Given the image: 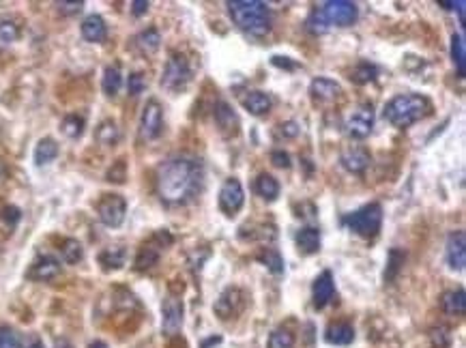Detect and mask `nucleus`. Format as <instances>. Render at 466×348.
<instances>
[{"instance_id":"2eb2a0df","label":"nucleus","mask_w":466,"mask_h":348,"mask_svg":"<svg viewBox=\"0 0 466 348\" xmlns=\"http://www.w3.org/2000/svg\"><path fill=\"white\" fill-rule=\"evenodd\" d=\"M445 254H447V262L453 271H462L466 264V232L464 230H455L447 237V245H445Z\"/></svg>"},{"instance_id":"72a5a7b5","label":"nucleus","mask_w":466,"mask_h":348,"mask_svg":"<svg viewBox=\"0 0 466 348\" xmlns=\"http://www.w3.org/2000/svg\"><path fill=\"white\" fill-rule=\"evenodd\" d=\"M60 131H63L67 138H71V140L80 138V136L84 134V119H82V116H77V114L65 116L63 123H60Z\"/></svg>"},{"instance_id":"f03ea898","label":"nucleus","mask_w":466,"mask_h":348,"mask_svg":"<svg viewBox=\"0 0 466 348\" xmlns=\"http://www.w3.org/2000/svg\"><path fill=\"white\" fill-rule=\"evenodd\" d=\"M382 114H384L387 123H391L398 129H406L432 114V101L423 95H417V93L396 95L394 99L384 103Z\"/></svg>"},{"instance_id":"473e14b6","label":"nucleus","mask_w":466,"mask_h":348,"mask_svg":"<svg viewBox=\"0 0 466 348\" xmlns=\"http://www.w3.org/2000/svg\"><path fill=\"white\" fill-rule=\"evenodd\" d=\"M404 260H406V254L402 250H391L389 252V260H387V269H384V282H394L398 278V273L404 266Z\"/></svg>"},{"instance_id":"a18cd8bd","label":"nucleus","mask_w":466,"mask_h":348,"mask_svg":"<svg viewBox=\"0 0 466 348\" xmlns=\"http://www.w3.org/2000/svg\"><path fill=\"white\" fill-rule=\"evenodd\" d=\"M82 7H84L82 0H77V3H56V9H58L63 15H75V13L82 11Z\"/></svg>"},{"instance_id":"58836bf2","label":"nucleus","mask_w":466,"mask_h":348,"mask_svg":"<svg viewBox=\"0 0 466 348\" xmlns=\"http://www.w3.org/2000/svg\"><path fill=\"white\" fill-rule=\"evenodd\" d=\"M305 26H307V30L312 32V34H325L329 30V24L325 22L321 9H314L312 13H309V18L305 20Z\"/></svg>"},{"instance_id":"de8ad7c7","label":"nucleus","mask_w":466,"mask_h":348,"mask_svg":"<svg viewBox=\"0 0 466 348\" xmlns=\"http://www.w3.org/2000/svg\"><path fill=\"white\" fill-rule=\"evenodd\" d=\"M278 134H280L282 138H297V136H299V125H297L295 121H286V123L280 125Z\"/></svg>"},{"instance_id":"7c9ffc66","label":"nucleus","mask_w":466,"mask_h":348,"mask_svg":"<svg viewBox=\"0 0 466 348\" xmlns=\"http://www.w3.org/2000/svg\"><path fill=\"white\" fill-rule=\"evenodd\" d=\"M258 260H260L273 276H282V273H284V258H282L280 252H276L273 247H264V250L258 254Z\"/></svg>"},{"instance_id":"f8f14e48","label":"nucleus","mask_w":466,"mask_h":348,"mask_svg":"<svg viewBox=\"0 0 466 348\" xmlns=\"http://www.w3.org/2000/svg\"><path fill=\"white\" fill-rule=\"evenodd\" d=\"M213 116H215V125L219 129V134L224 138H235L239 136V129H241V123H239V116L237 112L232 110V105L224 99H219L215 103V110H213Z\"/></svg>"},{"instance_id":"6ab92c4d","label":"nucleus","mask_w":466,"mask_h":348,"mask_svg":"<svg viewBox=\"0 0 466 348\" xmlns=\"http://www.w3.org/2000/svg\"><path fill=\"white\" fill-rule=\"evenodd\" d=\"M241 105L254 116H264V114H268L273 101H271V97L264 91H247L241 97Z\"/></svg>"},{"instance_id":"5701e85b","label":"nucleus","mask_w":466,"mask_h":348,"mask_svg":"<svg viewBox=\"0 0 466 348\" xmlns=\"http://www.w3.org/2000/svg\"><path fill=\"white\" fill-rule=\"evenodd\" d=\"M441 305L449 316H464L466 314V292L462 288L447 290L441 299Z\"/></svg>"},{"instance_id":"9b49d317","label":"nucleus","mask_w":466,"mask_h":348,"mask_svg":"<svg viewBox=\"0 0 466 348\" xmlns=\"http://www.w3.org/2000/svg\"><path fill=\"white\" fill-rule=\"evenodd\" d=\"M374 127V110L372 105H361L357 108L346 121V134L355 138V140H363L372 134Z\"/></svg>"},{"instance_id":"0eeeda50","label":"nucleus","mask_w":466,"mask_h":348,"mask_svg":"<svg viewBox=\"0 0 466 348\" xmlns=\"http://www.w3.org/2000/svg\"><path fill=\"white\" fill-rule=\"evenodd\" d=\"M97 215L108 228H119L127 215V202L119 193H105L97 205Z\"/></svg>"},{"instance_id":"c03bdc74","label":"nucleus","mask_w":466,"mask_h":348,"mask_svg":"<svg viewBox=\"0 0 466 348\" xmlns=\"http://www.w3.org/2000/svg\"><path fill=\"white\" fill-rule=\"evenodd\" d=\"M144 89H146V80H144V75L142 73H131L129 75V80H127V91H129V95H140V93H144Z\"/></svg>"},{"instance_id":"603ef678","label":"nucleus","mask_w":466,"mask_h":348,"mask_svg":"<svg viewBox=\"0 0 466 348\" xmlns=\"http://www.w3.org/2000/svg\"><path fill=\"white\" fill-rule=\"evenodd\" d=\"M54 348H73V344H71L67 337H58V340L54 342Z\"/></svg>"},{"instance_id":"4468645a","label":"nucleus","mask_w":466,"mask_h":348,"mask_svg":"<svg viewBox=\"0 0 466 348\" xmlns=\"http://www.w3.org/2000/svg\"><path fill=\"white\" fill-rule=\"evenodd\" d=\"M339 164L344 166L346 172L351 174H363L370 164H372V155L365 146H348L342 155H339Z\"/></svg>"},{"instance_id":"4c0bfd02","label":"nucleus","mask_w":466,"mask_h":348,"mask_svg":"<svg viewBox=\"0 0 466 348\" xmlns=\"http://www.w3.org/2000/svg\"><path fill=\"white\" fill-rule=\"evenodd\" d=\"M295 346V333L288 329H276L268 335V348H292Z\"/></svg>"},{"instance_id":"6e6d98bb","label":"nucleus","mask_w":466,"mask_h":348,"mask_svg":"<svg viewBox=\"0 0 466 348\" xmlns=\"http://www.w3.org/2000/svg\"><path fill=\"white\" fill-rule=\"evenodd\" d=\"M30 348H44V344H39V342H37V344H32Z\"/></svg>"},{"instance_id":"4be33fe9","label":"nucleus","mask_w":466,"mask_h":348,"mask_svg":"<svg viewBox=\"0 0 466 348\" xmlns=\"http://www.w3.org/2000/svg\"><path fill=\"white\" fill-rule=\"evenodd\" d=\"M325 340L335 346H348L355 340V329L348 323H331L325 331Z\"/></svg>"},{"instance_id":"09e8293b","label":"nucleus","mask_w":466,"mask_h":348,"mask_svg":"<svg viewBox=\"0 0 466 348\" xmlns=\"http://www.w3.org/2000/svg\"><path fill=\"white\" fill-rule=\"evenodd\" d=\"M20 217H22V213H20V209H15V207H7V209L3 211V219H5L9 226L18 224V221H20Z\"/></svg>"},{"instance_id":"7ed1b4c3","label":"nucleus","mask_w":466,"mask_h":348,"mask_svg":"<svg viewBox=\"0 0 466 348\" xmlns=\"http://www.w3.org/2000/svg\"><path fill=\"white\" fill-rule=\"evenodd\" d=\"M228 13L237 28L252 37H264L271 30V9L260 0H230Z\"/></svg>"},{"instance_id":"49530a36","label":"nucleus","mask_w":466,"mask_h":348,"mask_svg":"<svg viewBox=\"0 0 466 348\" xmlns=\"http://www.w3.org/2000/svg\"><path fill=\"white\" fill-rule=\"evenodd\" d=\"M271 162L278 168H290V155L286 150H273L271 153Z\"/></svg>"},{"instance_id":"20e7f679","label":"nucleus","mask_w":466,"mask_h":348,"mask_svg":"<svg viewBox=\"0 0 466 348\" xmlns=\"http://www.w3.org/2000/svg\"><path fill=\"white\" fill-rule=\"evenodd\" d=\"M344 224L351 228L355 235L363 237V239H372L378 235V230L382 226V207L378 202H370V205L357 209L355 213H351L348 217H344Z\"/></svg>"},{"instance_id":"9d476101","label":"nucleus","mask_w":466,"mask_h":348,"mask_svg":"<svg viewBox=\"0 0 466 348\" xmlns=\"http://www.w3.org/2000/svg\"><path fill=\"white\" fill-rule=\"evenodd\" d=\"M245 202V191L239 179H226L219 189V209L224 215L232 217L243 209Z\"/></svg>"},{"instance_id":"423d86ee","label":"nucleus","mask_w":466,"mask_h":348,"mask_svg":"<svg viewBox=\"0 0 466 348\" xmlns=\"http://www.w3.org/2000/svg\"><path fill=\"white\" fill-rule=\"evenodd\" d=\"M247 307V295L243 288L239 286H228L215 301L213 309L215 314L221 318V321H230V318H237L243 309Z\"/></svg>"},{"instance_id":"c756f323","label":"nucleus","mask_w":466,"mask_h":348,"mask_svg":"<svg viewBox=\"0 0 466 348\" xmlns=\"http://www.w3.org/2000/svg\"><path fill=\"white\" fill-rule=\"evenodd\" d=\"M119 138H121V131H119V127H116V123L110 119L101 121L99 127L95 129V140L101 146H114L116 142H119Z\"/></svg>"},{"instance_id":"a211bd4d","label":"nucleus","mask_w":466,"mask_h":348,"mask_svg":"<svg viewBox=\"0 0 466 348\" xmlns=\"http://www.w3.org/2000/svg\"><path fill=\"white\" fill-rule=\"evenodd\" d=\"M309 95L316 101H333L342 95V86L335 80H331V77H316L309 84Z\"/></svg>"},{"instance_id":"bb28decb","label":"nucleus","mask_w":466,"mask_h":348,"mask_svg":"<svg viewBox=\"0 0 466 348\" xmlns=\"http://www.w3.org/2000/svg\"><path fill=\"white\" fill-rule=\"evenodd\" d=\"M254 189H256V193H258L260 198H264V200H268V202H273V200L280 196V183H278V179L271 176V174H266V172H262V174L256 179Z\"/></svg>"},{"instance_id":"c9c22d12","label":"nucleus","mask_w":466,"mask_h":348,"mask_svg":"<svg viewBox=\"0 0 466 348\" xmlns=\"http://www.w3.org/2000/svg\"><path fill=\"white\" fill-rule=\"evenodd\" d=\"M376 73H378L376 65L363 60V63H359V65L351 71V80H353L355 84H368V82L376 80Z\"/></svg>"},{"instance_id":"a878e982","label":"nucleus","mask_w":466,"mask_h":348,"mask_svg":"<svg viewBox=\"0 0 466 348\" xmlns=\"http://www.w3.org/2000/svg\"><path fill=\"white\" fill-rule=\"evenodd\" d=\"M136 46L142 54H155L162 46V34L157 28H144L138 37H136Z\"/></svg>"},{"instance_id":"c85d7f7f","label":"nucleus","mask_w":466,"mask_h":348,"mask_svg":"<svg viewBox=\"0 0 466 348\" xmlns=\"http://www.w3.org/2000/svg\"><path fill=\"white\" fill-rule=\"evenodd\" d=\"M125 258H127V252H125V247H121V245H112V247H108V250H103L101 254H99V262L103 264V269H121L123 264H125Z\"/></svg>"},{"instance_id":"393cba45","label":"nucleus","mask_w":466,"mask_h":348,"mask_svg":"<svg viewBox=\"0 0 466 348\" xmlns=\"http://www.w3.org/2000/svg\"><path fill=\"white\" fill-rule=\"evenodd\" d=\"M162 247H164V243H153V241L146 243V245H142L140 252H138V256H136V269H138V271H148V269H153L155 264L160 262Z\"/></svg>"},{"instance_id":"e433bc0d","label":"nucleus","mask_w":466,"mask_h":348,"mask_svg":"<svg viewBox=\"0 0 466 348\" xmlns=\"http://www.w3.org/2000/svg\"><path fill=\"white\" fill-rule=\"evenodd\" d=\"M18 37H20L18 24H13V22H9V20L0 22V50H5V48L13 46V44L18 41Z\"/></svg>"},{"instance_id":"1a4fd4ad","label":"nucleus","mask_w":466,"mask_h":348,"mask_svg":"<svg viewBox=\"0 0 466 348\" xmlns=\"http://www.w3.org/2000/svg\"><path fill=\"white\" fill-rule=\"evenodd\" d=\"M164 129V108L157 99H148L140 116V136L144 140L160 138Z\"/></svg>"},{"instance_id":"aec40b11","label":"nucleus","mask_w":466,"mask_h":348,"mask_svg":"<svg viewBox=\"0 0 466 348\" xmlns=\"http://www.w3.org/2000/svg\"><path fill=\"white\" fill-rule=\"evenodd\" d=\"M80 30H82L84 41H89V44H101L103 39L108 37V26H105L103 18H101V15H95V13L89 15V18L82 22Z\"/></svg>"},{"instance_id":"a19ab883","label":"nucleus","mask_w":466,"mask_h":348,"mask_svg":"<svg viewBox=\"0 0 466 348\" xmlns=\"http://www.w3.org/2000/svg\"><path fill=\"white\" fill-rule=\"evenodd\" d=\"M430 342H432V346L434 348H449V344H451V333H449V329L447 327H434L432 331H430Z\"/></svg>"},{"instance_id":"8fccbe9b","label":"nucleus","mask_w":466,"mask_h":348,"mask_svg":"<svg viewBox=\"0 0 466 348\" xmlns=\"http://www.w3.org/2000/svg\"><path fill=\"white\" fill-rule=\"evenodd\" d=\"M146 11H148V3H146V0H134V3H131V13H134L136 18L144 15Z\"/></svg>"},{"instance_id":"cd10ccee","label":"nucleus","mask_w":466,"mask_h":348,"mask_svg":"<svg viewBox=\"0 0 466 348\" xmlns=\"http://www.w3.org/2000/svg\"><path fill=\"white\" fill-rule=\"evenodd\" d=\"M121 84H123V75H121V69L116 65H110L103 69V77H101V89L108 97H116L121 91Z\"/></svg>"},{"instance_id":"f3484780","label":"nucleus","mask_w":466,"mask_h":348,"mask_svg":"<svg viewBox=\"0 0 466 348\" xmlns=\"http://www.w3.org/2000/svg\"><path fill=\"white\" fill-rule=\"evenodd\" d=\"M335 295V282H333V276L331 271H323V273L314 280V286H312V299H314V307L316 309H323Z\"/></svg>"},{"instance_id":"f257e3e1","label":"nucleus","mask_w":466,"mask_h":348,"mask_svg":"<svg viewBox=\"0 0 466 348\" xmlns=\"http://www.w3.org/2000/svg\"><path fill=\"white\" fill-rule=\"evenodd\" d=\"M157 196L170 207H183L198 196L205 183V166L196 157L176 155L157 168Z\"/></svg>"},{"instance_id":"b1692460","label":"nucleus","mask_w":466,"mask_h":348,"mask_svg":"<svg viewBox=\"0 0 466 348\" xmlns=\"http://www.w3.org/2000/svg\"><path fill=\"white\" fill-rule=\"evenodd\" d=\"M58 157V142L54 138H41L34 146V164L48 166Z\"/></svg>"},{"instance_id":"5fc2aeb1","label":"nucleus","mask_w":466,"mask_h":348,"mask_svg":"<svg viewBox=\"0 0 466 348\" xmlns=\"http://www.w3.org/2000/svg\"><path fill=\"white\" fill-rule=\"evenodd\" d=\"M89 348H108V344H105V342H99V340H97V342H93V344H91Z\"/></svg>"},{"instance_id":"2f4dec72","label":"nucleus","mask_w":466,"mask_h":348,"mask_svg":"<svg viewBox=\"0 0 466 348\" xmlns=\"http://www.w3.org/2000/svg\"><path fill=\"white\" fill-rule=\"evenodd\" d=\"M451 58H453V65L458 69V75L464 77V73H466V50H464V37L462 34L451 37Z\"/></svg>"},{"instance_id":"dca6fc26","label":"nucleus","mask_w":466,"mask_h":348,"mask_svg":"<svg viewBox=\"0 0 466 348\" xmlns=\"http://www.w3.org/2000/svg\"><path fill=\"white\" fill-rule=\"evenodd\" d=\"M58 276H60V262L54 256L37 258L28 271V280H34V282H52Z\"/></svg>"},{"instance_id":"6e6552de","label":"nucleus","mask_w":466,"mask_h":348,"mask_svg":"<svg viewBox=\"0 0 466 348\" xmlns=\"http://www.w3.org/2000/svg\"><path fill=\"white\" fill-rule=\"evenodd\" d=\"M321 13L325 22L331 26H353L359 18V9L355 3H348V0H329L321 7Z\"/></svg>"},{"instance_id":"79ce46f5","label":"nucleus","mask_w":466,"mask_h":348,"mask_svg":"<svg viewBox=\"0 0 466 348\" xmlns=\"http://www.w3.org/2000/svg\"><path fill=\"white\" fill-rule=\"evenodd\" d=\"M127 179V164L125 160H116L114 166L108 170V181L110 183H125Z\"/></svg>"},{"instance_id":"ddd939ff","label":"nucleus","mask_w":466,"mask_h":348,"mask_svg":"<svg viewBox=\"0 0 466 348\" xmlns=\"http://www.w3.org/2000/svg\"><path fill=\"white\" fill-rule=\"evenodd\" d=\"M183 327V301L179 297H166L162 305V329L166 335H176Z\"/></svg>"},{"instance_id":"ea45409f","label":"nucleus","mask_w":466,"mask_h":348,"mask_svg":"<svg viewBox=\"0 0 466 348\" xmlns=\"http://www.w3.org/2000/svg\"><path fill=\"white\" fill-rule=\"evenodd\" d=\"M252 232L250 235H243V239H247V241H256V239H260V241H273L276 239V228L273 226H258V228H250Z\"/></svg>"},{"instance_id":"f704fd0d","label":"nucleus","mask_w":466,"mask_h":348,"mask_svg":"<svg viewBox=\"0 0 466 348\" xmlns=\"http://www.w3.org/2000/svg\"><path fill=\"white\" fill-rule=\"evenodd\" d=\"M60 254H63V260L67 264H77L84 256V250H82V243L75 241V239H65L63 245H60Z\"/></svg>"},{"instance_id":"39448f33","label":"nucleus","mask_w":466,"mask_h":348,"mask_svg":"<svg viewBox=\"0 0 466 348\" xmlns=\"http://www.w3.org/2000/svg\"><path fill=\"white\" fill-rule=\"evenodd\" d=\"M193 77V69L187 60V56L183 54H170L164 73H162V89L170 91V93H181L187 89V84Z\"/></svg>"},{"instance_id":"3c124183","label":"nucleus","mask_w":466,"mask_h":348,"mask_svg":"<svg viewBox=\"0 0 466 348\" xmlns=\"http://www.w3.org/2000/svg\"><path fill=\"white\" fill-rule=\"evenodd\" d=\"M273 65H278L282 69H295V63H290L286 56H273Z\"/></svg>"},{"instance_id":"37998d69","label":"nucleus","mask_w":466,"mask_h":348,"mask_svg":"<svg viewBox=\"0 0 466 348\" xmlns=\"http://www.w3.org/2000/svg\"><path fill=\"white\" fill-rule=\"evenodd\" d=\"M0 348H20V337L13 329L0 327Z\"/></svg>"},{"instance_id":"412c9836","label":"nucleus","mask_w":466,"mask_h":348,"mask_svg":"<svg viewBox=\"0 0 466 348\" xmlns=\"http://www.w3.org/2000/svg\"><path fill=\"white\" fill-rule=\"evenodd\" d=\"M297 247L303 254H316L321 250V230L316 226H305L297 232Z\"/></svg>"},{"instance_id":"864d4df0","label":"nucleus","mask_w":466,"mask_h":348,"mask_svg":"<svg viewBox=\"0 0 466 348\" xmlns=\"http://www.w3.org/2000/svg\"><path fill=\"white\" fill-rule=\"evenodd\" d=\"M5 176H7V168H5V162L0 160V183L5 181Z\"/></svg>"}]
</instances>
